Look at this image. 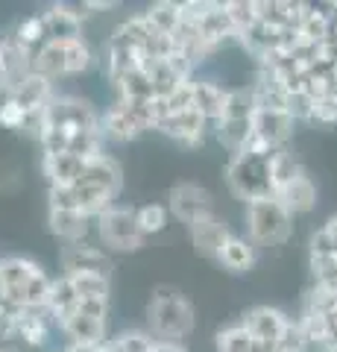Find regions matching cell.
<instances>
[{"label":"cell","mask_w":337,"mask_h":352,"mask_svg":"<svg viewBox=\"0 0 337 352\" xmlns=\"http://www.w3.org/2000/svg\"><path fill=\"white\" fill-rule=\"evenodd\" d=\"M124 188V170L117 159H112L108 153L94 156L85 164L82 176L73 185L65 188H47V206L50 208H73L89 217H100L106 208L117 206V194Z\"/></svg>","instance_id":"obj_1"},{"label":"cell","mask_w":337,"mask_h":352,"mask_svg":"<svg viewBox=\"0 0 337 352\" xmlns=\"http://www.w3.org/2000/svg\"><path fill=\"white\" fill-rule=\"evenodd\" d=\"M273 153L276 150H264V147H255L249 144L246 150L235 153L226 164V188L235 200H241L244 206L255 203V200H264V197H273L276 194V185H273Z\"/></svg>","instance_id":"obj_2"},{"label":"cell","mask_w":337,"mask_h":352,"mask_svg":"<svg viewBox=\"0 0 337 352\" xmlns=\"http://www.w3.org/2000/svg\"><path fill=\"white\" fill-rule=\"evenodd\" d=\"M53 288V276L38 261L27 256L0 258V291L15 308H45Z\"/></svg>","instance_id":"obj_3"},{"label":"cell","mask_w":337,"mask_h":352,"mask_svg":"<svg viewBox=\"0 0 337 352\" xmlns=\"http://www.w3.org/2000/svg\"><path fill=\"white\" fill-rule=\"evenodd\" d=\"M147 326L156 340L167 344H182L197 326V314L179 288L173 285H159L147 302Z\"/></svg>","instance_id":"obj_4"},{"label":"cell","mask_w":337,"mask_h":352,"mask_svg":"<svg viewBox=\"0 0 337 352\" xmlns=\"http://www.w3.org/2000/svg\"><path fill=\"white\" fill-rule=\"evenodd\" d=\"M255 109H258V103H255L253 85L229 88V94H226V106H223V115L217 118V124L211 126V132H214V138L220 141V147H226L232 156L253 144Z\"/></svg>","instance_id":"obj_5"},{"label":"cell","mask_w":337,"mask_h":352,"mask_svg":"<svg viewBox=\"0 0 337 352\" xmlns=\"http://www.w3.org/2000/svg\"><path fill=\"white\" fill-rule=\"evenodd\" d=\"M94 47L89 44V38H68V41H47L45 47L36 53L32 59V71L47 76L50 82L65 80V76H77L85 74L94 65Z\"/></svg>","instance_id":"obj_6"},{"label":"cell","mask_w":337,"mask_h":352,"mask_svg":"<svg viewBox=\"0 0 337 352\" xmlns=\"http://www.w3.org/2000/svg\"><path fill=\"white\" fill-rule=\"evenodd\" d=\"M246 238L255 247H281L293 235V214L276 197H264L244 208Z\"/></svg>","instance_id":"obj_7"},{"label":"cell","mask_w":337,"mask_h":352,"mask_svg":"<svg viewBox=\"0 0 337 352\" xmlns=\"http://www.w3.org/2000/svg\"><path fill=\"white\" fill-rule=\"evenodd\" d=\"M100 126H103V138L106 141H126L141 138L144 132L156 129V106L150 103H124L115 97V103L100 115Z\"/></svg>","instance_id":"obj_8"},{"label":"cell","mask_w":337,"mask_h":352,"mask_svg":"<svg viewBox=\"0 0 337 352\" xmlns=\"http://www.w3.org/2000/svg\"><path fill=\"white\" fill-rule=\"evenodd\" d=\"M94 232L100 247H106V252H138L147 244V235L141 232L135 208L126 206H112L94 220Z\"/></svg>","instance_id":"obj_9"},{"label":"cell","mask_w":337,"mask_h":352,"mask_svg":"<svg viewBox=\"0 0 337 352\" xmlns=\"http://www.w3.org/2000/svg\"><path fill=\"white\" fill-rule=\"evenodd\" d=\"M71 344H106L108 332V300H82L80 308L59 326Z\"/></svg>","instance_id":"obj_10"},{"label":"cell","mask_w":337,"mask_h":352,"mask_svg":"<svg viewBox=\"0 0 337 352\" xmlns=\"http://www.w3.org/2000/svg\"><path fill=\"white\" fill-rule=\"evenodd\" d=\"M100 115L97 112L91 100L85 97H77V94H56L47 106V126H59L71 135L77 132H85V129H103L100 126Z\"/></svg>","instance_id":"obj_11"},{"label":"cell","mask_w":337,"mask_h":352,"mask_svg":"<svg viewBox=\"0 0 337 352\" xmlns=\"http://www.w3.org/2000/svg\"><path fill=\"white\" fill-rule=\"evenodd\" d=\"M165 206H167L170 217H176L179 223H185V226L197 223V220L209 217V214H217L211 191L202 188V185H197V182H176L167 191V203Z\"/></svg>","instance_id":"obj_12"},{"label":"cell","mask_w":337,"mask_h":352,"mask_svg":"<svg viewBox=\"0 0 337 352\" xmlns=\"http://www.w3.org/2000/svg\"><path fill=\"white\" fill-rule=\"evenodd\" d=\"M290 320L293 317H288L281 308H273V305H253L241 317V323L246 326V332L253 335L255 346L261 352H276L279 338L285 335V329L290 326Z\"/></svg>","instance_id":"obj_13"},{"label":"cell","mask_w":337,"mask_h":352,"mask_svg":"<svg viewBox=\"0 0 337 352\" xmlns=\"http://www.w3.org/2000/svg\"><path fill=\"white\" fill-rule=\"evenodd\" d=\"M293 129H297V120L290 118V112L258 106L253 120V144L264 150H285L293 138Z\"/></svg>","instance_id":"obj_14"},{"label":"cell","mask_w":337,"mask_h":352,"mask_svg":"<svg viewBox=\"0 0 337 352\" xmlns=\"http://www.w3.org/2000/svg\"><path fill=\"white\" fill-rule=\"evenodd\" d=\"M59 267L62 276H80V273H100V276H112V258L108 252L89 241H77V244H62L59 250Z\"/></svg>","instance_id":"obj_15"},{"label":"cell","mask_w":337,"mask_h":352,"mask_svg":"<svg viewBox=\"0 0 337 352\" xmlns=\"http://www.w3.org/2000/svg\"><path fill=\"white\" fill-rule=\"evenodd\" d=\"M156 129L161 135H167L170 141H176L179 147H202L205 135L211 132V124L205 120L197 109H185V112H176V115H167L161 118Z\"/></svg>","instance_id":"obj_16"},{"label":"cell","mask_w":337,"mask_h":352,"mask_svg":"<svg viewBox=\"0 0 337 352\" xmlns=\"http://www.w3.org/2000/svg\"><path fill=\"white\" fill-rule=\"evenodd\" d=\"M53 317L47 308H18L15 317V340H21L27 349H45L53 338Z\"/></svg>","instance_id":"obj_17"},{"label":"cell","mask_w":337,"mask_h":352,"mask_svg":"<svg viewBox=\"0 0 337 352\" xmlns=\"http://www.w3.org/2000/svg\"><path fill=\"white\" fill-rule=\"evenodd\" d=\"M188 232H191V244L197 250V256L217 258V252L223 250L226 238L232 235V229L220 214H209V217L197 220V223H191Z\"/></svg>","instance_id":"obj_18"},{"label":"cell","mask_w":337,"mask_h":352,"mask_svg":"<svg viewBox=\"0 0 337 352\" xmlns=\"http://www.w3.org/2000/svg\"><path fill=\"white\" fill-rule=\"evenodd\" d=\"M47 229L62 244H77V241L89 238V232L94 229V217L73 212V208H50L47 206Z\"/></svg>","instance_id":"obj_19"},{"label":"cell","mask_w":337,"mask_h":352,"mask_svg":"<svg viewBox=\"0 0 337 352\" xmlns=\"http://www.w3.org/2000/svg\"><path fill=\"white\" fill-rule=\"evenodd\" d=\"M273 197L288 208L293 217H297V214H308L311 208L317 206V185H314L308 170H302L299 176H293L290 182L281 185Z\"/></svg>","instance_id":"obj_20"},{"label":"cell","mask_w":337,"mask_h":352,"mask_svg":"<svg viewBox=\"0 0 337 352\" xmlns=\"http://www.w3.org/2000/svg\"><path fill=\"white\" fill-rule=\"evenodd\" d=\"M6 97H9V100H15L21 109H24V112H32V109H47L50 100L56 97V91H53V82L47 80V76H41V74L32 71Z\"/></svg>","instance_id":"obj_21"},{"label":"cell","mask_w":337,"mask_h":352,"mask_svg":"<svg viewBox=\"0 0 337 352\" xmlns=\"http://www.w3.org/2000/svg\"><path fill=\"white\" fill-rule=\"evenodd\" d=\"M91 159H80L73 153H56V156H41V173L47 179V188H65L82 176L85 164Z\"/></svg>","instance_id":"obj_22"},{"label":"cell","mask_w":337,"mask_h":352,"mask_svg":"<svg viewBox=\"0 0 337 352\" xmlns=\"http://www.w3.org/2000/svg\"><path fill=\"white\" fill-rule=\"evenodd\" d=\"M214 261L220 264L223 270H229V273H249L255 267V261H258V247L246 235L232 232L229 238H226V244H223L220 252H217Z\"/></svg>","instance_id":"obj_23"},{"label":"cell","mask_w":337,"mask_h":352,"mask_svg":"<svg viewBox=\"0 0 337 352\" xmlns=\"http://www.w3.org/2000/svg\"><path fill=\"white\" fill-rule=\"evenodd\" d=\"M41 24H45L47 41H68L82 36V18L71 3H59L50 6L47 12H41Z\"/></svg>","instance_id":"obj_24"},{"label":"cell","mask_w":337,"mask_h":352,"mask_svg":"<svg viewBox=\"0 0 337 352\" xmlns=\"http://www.w3.org/2000/svg\"><path fill=\"white\" fill-rule=\"evenodd\" d=\"M191 94H194V109H197V112L214 126L217 118L223 115L229 88H223L220 82H214V80H191Z\"/></svg>","instance_id":"obj_25"},{"label":"cell","mask_w":337,"mask_h":352,"mask_svg":"<svg viewBox=\"0 0 337 352\" xmlns=\"http://www.w3.org/2000/svg\"><path fill=\"white\" fill-rule=\"evenodd\" d=\"M80 294L77 291H73V285H71V279L68 276H62V273H59V276L56 279H53V288H50V296H47V314L53 317V323H56V329L65 323V320H68V317L73 314V311H77V308H80Z\"/></svg>","instance_id":"obj_26"},{"label":"cell","mask_w":337,"mask_h":352,"mask_svg":"<svg viewBox=\"0 0 337 352\" xmlns=\"http://www.w3.org/2000/svg\"><path fill=\"white\" fill-rule=\"evenodd\" d=\"M115 85V91H117V100H124V103H150V100H156V85L153 80H150V74L147 71H129L124 74Z\"/></svg>","instance_id":"obj_27"},{"label":"cell","mask_w":337,"mask_h":352,"mask_svg":"<svg viewBox=\"0 0 337 352\" xmlns=\"http://www.w3.org/2000/svg\"><path fill=\"white\" fill-rule=\"evenodd\" d=\"M141 15H144L159 32H165V36L173 38V32H176L179 24H182V3H170V0H161V3H153L150 9H144Z\"/></svg>","instance_id":"obj_28"},{"label":"cell","mask_w":337,"mask_h":352,"mask_svg":"<svg viewBox=\"0 0 337 352\" xmlns=\"http://www.w3.org/2000/svg\"><path fill=\"white\" fill-rule=\"evenodd\" d=\"M214 346H217V352H255V340L246 332V326L237 320V323L223 326L220 332L214 335Z\"/></svg>","instance_id":"obj_29"},{"label":"cell","mask_w":337,"mask_h":352,"mask_svg":"<svg viewBox=\"0 0 337 352\" xmlns=\"http://www.w3.org/2000/svg\"><path fill=\"white\" fill-rule=\"evenodd\" d=\"M156 338L150 332H138V329H129L121 332L117 338H108L103 344V352H153Z\"/></svg>","instance_id":"obj_30"},{"label":"cell","mask_w":337,"mask_h":352,"mask_svg":"<svg viewBox=\"0 0 337 352\" xmlns=\"http://www.w3.org/2000/svg\"><path fill=\"white\" fill-rule=\"evenodd\" d=\"M135 217H138V226L147 238H153L159 232H165L167 223H170V212L165 203H147V206H138L135 208Z\"/></svg>","instance_id":"obj_31"},{"label":"cell","mask_w":337,"mask_h":352,"mask_svg":"<svg viewBox=\"0 0 337 352\" xmlns=\"http://www.w3.org/2000/svg\"><path fill=\"white\" fill-rule=\"evenodd\" d=\"M73 291L80 294V300H108L112 294V279L100 276V273H80V276H68Z\"/></svg>","instance_id":"obj_32"},{"label":"cell","mask_w":337,"mask_h":352,"mask_svg":"<svg viewBox=\"0 0 337 352\" xmlns=\"http://www.w3.org/2000/svg\"><path fill=\"white\" fill-rule=\"evenodd\" d=\"M226 12H229L237 36H244L246 30L258 24V0H226Z\"/></svg>","instance_id":"obj_33"},{"label":"cell","mask_w":337,"mask_h":352,"mask_svg":"<svg viewBox=\"0 0 337 352\" xmlns=\"http://www.w3.org/2000/svg\"><path fill=\"white\" fill-rule=\"evenodd\" d=\"M308 349V338L302 332L299 320H290V326L285 329V335L279 338L276 344V352H305Z\"/></svg>","instance_id":"obj_34"},{"label":"cell","mask_w":337,"mask_h":352,"mask_svg":"<svg viewBox=\"0 0 337 352\" xmlns=\"http://www.w3.org/2000/svg\"><path fill=\"white\" fill-rule=\"evenodd\" d=\"M24 118H27V112H24V109H21L15 100H9V97H3V100H0V126L18 129V132H21V126H24Z\"/></svg>","instance_id":"obj_35"},{"label":"cell","mask_w":337,"mask_h":352,"mask_svg":"<svg viewBox=\"0 0 337 352\" xmlns=\"http://www.w3.org/2000/svg\"><path fill=\"white\" fill-rule=\"evenodd\" d=\"M15 317H18V308L9 300H0V344L15 340Z\"/></svg>","instance_id":"obj_36"},{"label":"cell","mask_w":337,"mask_h":352,"mask_svg":"<svg viewBox=\"0 0 337 352\" xmlns=\"http://www.w3.org/2000/svg\"><path fill=\"white\" fill-rule=\"evenodd\" d=\"M21 188V170L9 162H0V194H12Z\"/></svg>","instance_id":"obj_37"},{"label":"cell","mask_w":337,"mask_h":352,"mask_svg":"<svg viewBox=\"0 0 337 352\" xmlns=\"http://www.w3.org/2000/svg\"><path fill=\"white\" fill-rule=\"evenodd\" d=\"M62 352H103V344H68Z\"/></svg>","instance_id":"obj_38"},{"label":"cell","mask_w":337,"mask_h":352,"mask_svg":"<svg viewBox=\"0 0 337 352\" xmlns=\"http://www.w3.org/2000/svg\"><path fill=\"white\" fill-rule=\"evenodd\" d=\"M323 232H325V235H329V238H332V244L337 247V214H334V217H329V220H325Z\"/></svg>","instance_id":"obj_39"},{"label":"cell","mask_w":337,"mask_h":352,"mask_svg":"<svg viewBox=\"0 0 337 352\" xmlns=\"http://www.w3.org/2000/svg\"><path fill=\"white\" fill-rule=\"evenodd\" d=\"M153 352H185V346L182 344H167V340H156Z\"/></svg>","instance_id":"obj_40"},{"label":"cell","mask_w":337,"mask_h":352,"mask_svg":"<svg viewBox=\"0 0 337 352\" xmlns=\"http://www.w3.org/2000/svg\"><path fill=\"white\" fill-rule=\"evenodd\" d=\"M0 352H24V349H18V346H9V344H0Z\"/></svg>","instance_id":"obj_41"},{"label":"cell","mask_w":337,"mask_h":352,"mask_svg":"<svg viewBox=\"0 0 337 352\" xmlns=\"http://www.w3.org/2000/svg\"><path fill=\"white\" fill-rule=\"evenodd\" d=\"M317 352H337V344H325V346H320Z\"/></svg>","instance_id":"obj_42"}]
</instances>
